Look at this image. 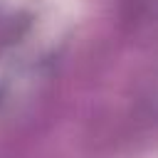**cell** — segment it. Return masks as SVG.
I'll use <instances>...</instances> for the list:
<instances>
[{
	"label": "cell",
	"mask_w": 158,
	"mask_h": 158,
	"mask_svg": "<svg viewBox=\"0 0 158 158\" xmlns=\"http://www.w3.org/2000/svg\"><path fill=\"white\" fill-rule=\"evenodd\" d=\"M57 2H64V5H67V2H74V0H57Z\"/></svg>",
	"instance_id": "cell-1"
}]
</instances>
